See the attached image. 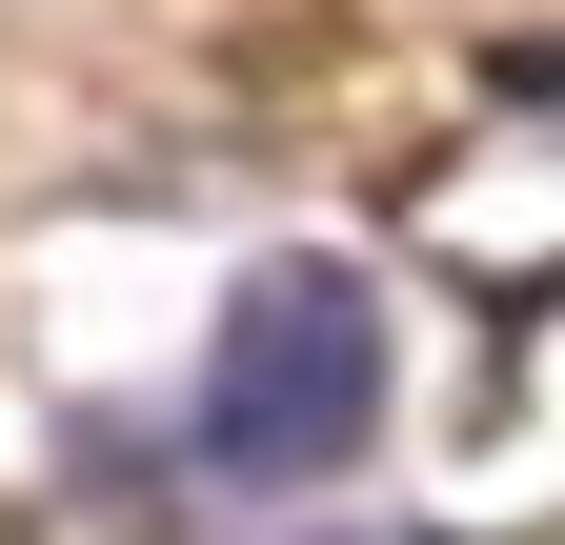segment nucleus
I'll return each instance as SVG.
<instances>
[{
    "label": "nucleus",
    "instance_id": "1",
    "mask_svg": "<svg viewBox=\"0 0 565 545\" xmlns=\"http://www.w3.org/2000/svg\"><path fill=\"white\" fill-rule=\"evenodd\" d=\"M364 425H384V303H364V263H263L223 303V344H202V384H182L202 485H323V464H364Z\"/></svg>",
    "mask_w": 565,
    "mask_h": 545
}]
</instances>
